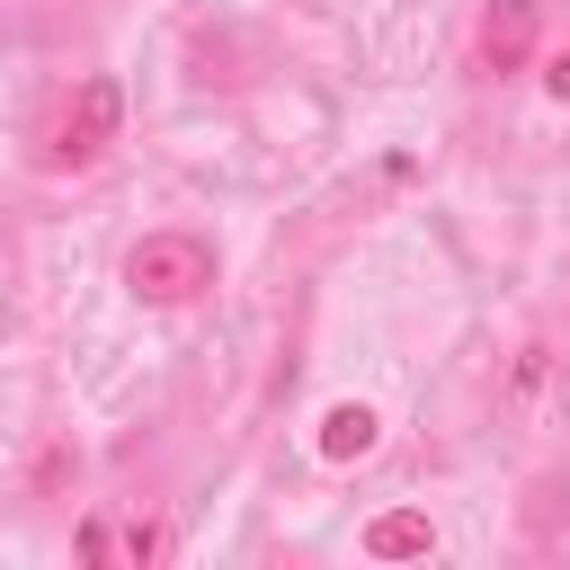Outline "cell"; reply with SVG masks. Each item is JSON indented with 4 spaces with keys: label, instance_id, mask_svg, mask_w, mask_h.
Listing matches in <instances>:
<instances>
[{
    "label": "cell",
    "instance_id": "cell-1",
    "mask_svg": "<svg viewBox=\"0 0 570 570\" xmlns=\"http://www.w3.org/2000/svg\"><path fill=\"white\" fill-rule=\"evenodd\" d=\"M125 276H134V294H151V303H178V294L205 285V249H196V240H142V249L125 258Z\"/></svg>",
    "mask_w": 570,
    "mask_h": 570
},
{
    "label": "cell",
    "instance_id": "cell-2",
    "mask_svg": "<svg viewBox=\"0 0 570 570\" xmlns=\"http://www.w3.org/2000/svg\"><path fill=\"white\" fill-rule=\"evenodd\" d=\"M116 125H125V89L116 80H80V98L62 116V160H98L116 142Z\"/></svg>",
    "mask_w": 570,
    "mask_h": 570
},
{
    "label": "cell",
    "instance_id": "cell-3",
    "mask_svg": "<svg viewBox=\"0 0 570 570\" xmlns=\"http://www.w3.org/2000/svg\"><path fill=\"white\" fill-rule=\"evenodd\" d=\"M534 36H543V0H490V18H481V62H490V71H517V62L534 53Z\"/></svg>",
    "mask_w": 570,
    "mask_h": 570
},
{
    "label": "cell",
    "instance_id": "cell-4",
    "mask_svg": "<svg viewBox=\"0 0 570 570\" xmlns=\"http://www.w3.org/2000/svg\"><path fill=\"white\" fill-rule=\"evenodd\" d=\"M365 445H374V410L338 401V410L321 419V454H330V463H347V454H365Z\"/></svg>",
    "mask_w": 570,
    "mask_h": 570
},
{
    "label": "cell",
    "instance_id": "cell-5",
    "mask_svg": "<svg viewBox=\"0 0 570 570\" xmlns=\"http://www.w3.org/2000/svg\"><path fill=\"white\" fill-rule=\"evenodd\" d=\"M374 552H428V525L419 517H383L374 525Z\"/></svg>",
    "mask_w": 570,
    "mask_h": 570
}]
</instances>
